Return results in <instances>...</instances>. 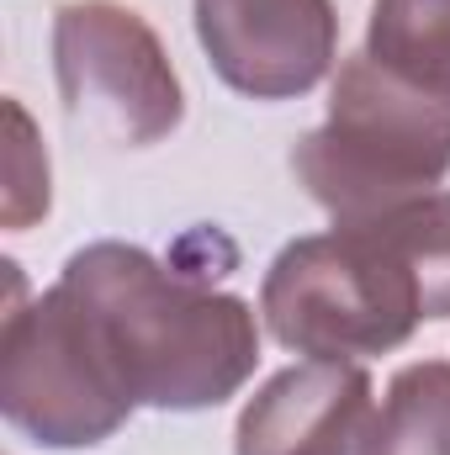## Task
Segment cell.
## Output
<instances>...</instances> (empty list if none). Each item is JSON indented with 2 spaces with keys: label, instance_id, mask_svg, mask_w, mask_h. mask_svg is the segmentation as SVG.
<instances>
[{
  "label": "cell",
  "instance_id": "obj_2",
  "mask_svg": "<svg viewBox=\"0 0 450 455\" xmlns=\"http://www.w3.org/2000/svg\"><path fill=\"white\" fill-rule=\"evenodd\" d=\"M292 175L339 228L424 202L450 175V96L398 80L360 48L339 64L329 116L297 138Z\"/></svg>",
  "mask_w": 450,
  "mask_h": 455
},
{
  "label": "cell",
  "instance_id": "obj_11",
  "mask_svg": "<svg viewBox=\"0 0 450 455\" xmlns=\"http://www.w3.org/2000/svg\"><path fill=\"white\" fill-rule=\"evenodd\" d=\"M11 122V154H5V228H32L48 218V154L32 132V116L21 101H5Z\"/></svg>",
  "mask_w": 450,
  "mask_h": 455
},
{
  "label": "cell",
  "instance_id": "obj_10",
  "mask_svg": "<svg viewBox=\"0 0 450 455\" xmlns=\"http://www.w3.org/2000/svg\"><path fill=\"white\" fill-rule=\"evenodd\" d=\"M376 223L398 238V249L419 270L424 302H430V323L450 318V191L408 202V207H398V212H387Z\"/></svg>",
  "mask_w": 450,
  "mask_h": 455
},
{
  "label": "cell",
  "instance_id": "obj_8",
  "mask_svg": "<svg viewBox=\"0 0 450 455\" xmlns=\"http://www.w3.org/2000/svg\"><path fill=\"white\" fill-rule=\"evenodd\" d=\"M360 455H450V360H419L392 376Z\"/></svg>",
  "mask_w": 450,
  "mask_h": 455
},
{
  "label": "cell",
  "instance_id": "obj_9",
  "mask_svg": "<svg viewBox=\"0 0 450 455\" xmlns=\"http://www.w3.org/2000/svg\"><path fill=\"white\" fill-rule=\"evenodd\" d=\"M366 53L398 80L450 96V0H376Z\"/></svg>",
  "mask_w": 450,
  "mask_h": 455
},
{
  "label": "cell",
  "instance_id": "obj_3",
  "mask_svg": "<svg viewBox=\"0 0 450 455\" xmlns=\"http://www.w3.org/2000/svg\"><path fill=\"white\" fill-rule=\"evenodd\" d=\"M270 339L308 360L387 355L430 323L424 281L382 223L329 228L286 243L260 286Z\"/></svg>",
  "mask_w": 450,
  "mask_h": 455
},
{
  "label": "cell",
  "instance_id": "obj_7",
  "mask_svg": "<svg viewBox=\"0 0 450 455\" xmlns=\"http://www.w3.org/2000/svg\"><path fill=\"white\" fill-rule=\"evenodd\" d=\"M371 376L355 360H302L270 376L238 413V455H360Z\"/></svg>",
  "mask_w": 450,
  "mask_h": 455
},
{
  "label": "cell",
  "instance_id": "obj_1",
  "mask_svg": "<svg viewBox=\"0 0 450 455\" xmlns=\"http://www.w3.org/2000/svg\"><path fill=\"white\" fill-rule=\"evenodd\" d=\"M59 281L80 302L96 349L138 408H218L260 365L254 307L138 243H85L64 259Z\"/></svg>",
  "mask_w": 450,
  "mask_h": 455
},
{
  "label": "cell",
  "instance_id": "obj_4",
  "mask_svg": "<svg viewBox=\"0 0 450 455\" xmlns=\"http://www.w3.org/2000/svg\"><path fill=\"white\" fill-rule=\"evenodd\" d=\"M133 397L112 376L96 334L53 281L37 302H16L0 334V413L43 451H91L133 419Z\"/></svg>",
  "mask_w": 450,
  "mask_h": 455
},
{
  "label": "cell",
  "instance_id": "obj_6",
  "mask_svg": "<svg viewBox=\"0 0 450 455\" xmlns=\"http://www.w3.org/2000/svg\"><path fill=\"white\" fill-rule=\"evenodd\" d=\"M197 37L228 91L297 101L334 69V0H197Z\"/></svg>",
  "mask_w": 450,
  "mask_h": 455
},
{
  "label": "cell",
  "instance_id": "obj_5",
  "mask_svg": "<svg viewBox=\"0 0 450 455\" xmlns=\"http://www.w3.org/2000/svg\"><path fill=\"white\" fill-rule=\"evenodd\" d=\"M53 75L64 112L101 138L149 148L186 116L181 75L159 32L117 0H69L53 16Z\"/></svg>",
  "mask_w": 450,
  "mask_h": 455
}]
</instances>
